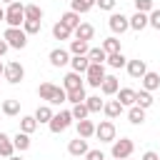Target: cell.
I'll list each match as a JSON object with an SVG mask.
<instances>
[{"label": "cell", "instance_id": "1", "mask_svg": "<svg viewBox=\"0 0 160 160\" xmlns=\"http://www.w3.org/2000/svg\"><path fill=\"white\" fill-rule=\"evenodd\" d=\"M5 22L8 28H20L25 22V5L22 2H10L5 10Z\"/></svg>", "mask_w": 160, "mask_h": 160}, {"label": "cell", "instance_id": "2", "mask_svg": "<svg viewBox=\"0 0 160 160\" xmlns=\"http://www.w3.org/2000/svg\"><path fill=\"white\" fill-rule=\"evenodd\" d=\"M2 40H5L10 48H15V50H22V48L28 45V35H25L22 28H8V30L2 32Z\"/></svg>", "mask_w": 160, "mask_h": 160}, {"label": "cell", "instance_id": "3", "mask_svg": "<svg viewBox=\"0 0 160 160\" xmlns=\"http://www.w3.org/2000/svg\"><path fill=\"white\" fill-rule=\"evenodd\" d=\"M75 118H72V112L70 110H60V112H55L52 115V120H50V132H55V135H60L62 130H68L70 128V122H72Z\"/></svg>", "mask_w": 160, "mask_h": 160}, {"label": "cell", "instance_id": "4", "mask_svg": "<svg viewBox=\"0 0 160 160\" xmlns=\"http://www.w3.org/2000/svg\"><path fill=\"white\" fill-rule=\"evenodd\" d=\"M132 150H135V142L130 140V138H120V140H115L112 142V158L115 160H128L130 155H132Z\"/></svg>", "mask_w": 160, "mask_h": 160}, {"label": "cell", "instance_id": "5", "mask_svg": "<svg viewBox=\"0 0 160 160\" xmlns=\"http://www.w3.org/2000/svg\"><path fill=\"white\" fill-rule=\"evenodd\" d=\"M115 135H118V130H115L112 120H100V125H95V138L100 142H115Z\"/></svg>", "mask_w": 160, "mask_h": 160}, {"label": "cell", "instance_id": "6", "mask_svg": "<svg viewBox=\"0 0 160 160\" xmlns=\"http://www.w3.org/2000/svg\"><path fill=\"white\" fill-rule=\"evenodd\" d=\"M22 78H25V68H22L18 60H12V62H8V65H5V80H8L10 85L22 82Z\"/></svg>", "mask_w": 160, "mask_h": 160}, {"label": "cell", "instance_id": "7", "mask_svg": "<svg viewBox=\"0 0 160 160\" xmlns=\"http://www.w3.org/2000/svg\"><path fill=\"white\" fill-rule=\"evenodd\" d=\"M85 80H88L90 88H100L102 80H105V65H95V62H90V68H88V72H85Z\"/></svg>", "mask_w": 160, "mask_h": 160}, {"label": "cell", "instance_id": "8", "mask_svg": "<svg viewBox=\"0 0 160 160\" xmlns=\"http://www.w3.org/2000/svg\"><path fill=\"white\" fill-rule=\"evenodd\" d=\"M108 25H110V30L115 35H122L125 30H130V18H125L122 12H112L110 20H108Z\"/></svg>", "mask_w": 160, "mask_h": 160}, {"label": "cell", "instance_id": "9", "mask_svg": "<svg viewBox=\"0 0 160 160\" xmlns=\"http://www.w3.org/2000/svg\"><path fill=\"white\" fill-rule=\"evenodd\" d=\"M128 75L132 78V80H142V75L148 72V62L145 60H140V58H135V60H128Z\"/></svg>", "mask_w": 160, "mask_h": 160}, {"label": "cell", "instance_id": "10", "mask_svg": "<svg viewBox=\"0 0 160 160\" xmlns=\"http://www.w3.org/2000/svg\"><path fill=\"white\" fill-rule=\"evenodd\" d=\"M68 62H70V50H65V48L50 50V65H52V68H62V65H68Z\"/></svg>", "mask_w": 160, "mask_h": 160}, {"label": "cell", "instance_id": "11", "mask_svg": "<svg viewBox=\"0 0 160 160\" xmlns=\"http://www.w3.org/2000/svg\"><path fill=\"white\" fill-rule=\"evenodd\" d=\"M88 150H90V148H88V140H85V138H75V140L68 142V152L75 155V158H85Z\"/></svg>", "mask_w": 160, "mask_h": 160}, {"label": "cell", "instance_id": "12", "mask_svg": "<svg viewBox=\"0 0 160 160\" xmlns=\"http://www.w3.org/2000/svg\"><path fill=\"white\" fill-rule=\"evenodd\" d=\"M118 90H120L118 78H115V75H105V80H102V85H100V92L110 98V95H118Z\"/></svg>", "mask_w": 160, "mask_h": 160}, {"label": "cell", "instance_id": "13", "mask_svg": "<svg viewBox=\"0 0 160 160\" xmlns=\"http://www.w3.org/2000/svg\"><path fill=\"white\" fill-rule=\"evenodd\" d=\"M70 68H72V72H80V75H85V72H88V68H90V60H88V55H72V58H70Z\"/></svg>", "mask_w": 160, "mask_h": 160}, {"label": "cell", "instance_id": "14", "mask_svg": "<svg viewBox=\"0 0 160 160\" xmlns=\"http://www.w3.org/2000/svg\"><path fill=\"white\" fill-rule=\"evenodd\" d=\"M122 110H125V108L120 105V100H118V98H115V100H108V102H105V108H102V112L108 115V120L120 118V115H122Z\"/></svg>", "mask_w": 160, "mask_h": 160}, {"label": "cell", "instance_id": "15", "mask_svg": "<svg viewBox=\"0 0 160 160\" xmlns=\"http://www.w3.org/2000/svg\"><path fill=\"white\" fill-rule=\"evenodd\" d=\"M12 152H15V145H12V138L8 135V132H0V158H12Z\"/></svg>", "mask_w": 160, "mask_h": 160}, {"label": "cell", "instance_id": "16", "mask_svg": "<svg viewBox=\"0 0 160 160\" xmlns=\"http://www.w3.org/2000/svg\"><path fill=\"white\" fill-rule=\"evenodd\" d=\"M62 88L70 92V90H78V88H85L82 85V78H80V72H68L65 78H62Z\"/></svg>", "mask_w": 160, "mask_h": 160}, {"label": "cell", "instance_id": "17", "mask_svg": "<svg viewBox=\"0 0 160 160\" xmlns=\"http://www.w3.org/2000/svg\"><path fill=\"white\" fill-rule=\"evenodd\" d=\"M158 88H160V75L152 72V70H148V72L142 75V90L152 92V90H158Z\"/></svg>", "mask_w": 160, "mask_h": 160}, {"label": "cell", "instance_id": "18", "mask_svg": "<svg viewBox=\"0 0 160 160\" xmlns=\"http://www.w3.org/2000/svg\"><path fill=\"white\" fill-rule=\"evenodd\" d=\"M118 100H120L122 108H132L135 105V90L132 88H120L118 90Z\"/></svg>", "mask_w": 160, "mask_h": 160}, {"label": "cell", "instance_id": "19", "mask_svg": "<svg viewBox=\"0 0 160 160\" xmlns=\"http://www.w3.org/2000/svg\"><path fill=\"white\" fill-rule=\"evenodd\" d=\"M92 35H95V28H92L90 22H80V25L75 28V38H78V40H85V42H88V40H92Z\"/></svg>", "mask_w": 160, "mask_h": 160}, {"label": "cell", "instance_id": "20", "mask_svg": "<svg viewBox=\"0 0 160 160\" xmlns=\"http://www.w3.org/2000/svg\"><path fill=\"white\" fill-rule=\"evenodd\" d=\"M55 92H58V85H52V82H42V85L38 88V95H40V100H45V102H52Z\"/></svg>", "mask_w": 160, "mask_h": 160}, {"label": "cell", "instance_id": "21", "mask_svg": "<svg viewBox=\"0 0 160 160\" xmlns=\"http://www.w3.org/2000/svg\"><path fill=\"white\" fill-rule=\"evenodd\" d=\"M152 102H155V100H152V92H148V90H135V105H138V108L148 110Z\"/></svg>", "mask_w": 160, "mask_h": 160}, {"label": "cell", "instance_id": "22", "mask_svg": "<svg viewBox=\"0 0 160 160\" xmlns=\"http://www.w3.org/2000/svg\"><path fill=\"white\" fill-rule=\"evenodd\" d=\"M0 110H2V115H8V118H15V115L20 112V100H15V98H10V100H2Z\"/></svg>", "mask_w": 160, "mask_h": 160}, {"label": "cell", "instance_id": "23", "mask_svg": "<svg viewBox=\"0 0 160 160\" xmlns=\"http://www.w3.org/2000/svg\"><path fill=\"white\" fill-rule=\"evenodd\" d=\"M95 135V122L92 120H78V138H92Z\"/></svg>", "mask_w": 160, "mask_h": 160}, {"label": "cell", "instance_id": "24", "mask_svg": "<svg viewBox=\"0 0 160 160\" xmlns=\"http://www.w3.org/2000/svg\"><path fill=\"white\" fill-rule=\"evenodd\" d=\"M148 25H150V20H148L145 12H135V15L130 18V30H138V32H140V30H145Z\"/></svg>", "mask_w": 160, "mask_h": 160}, {"label": "cell", "instance_id": "25", "mask_svg": "<svg viewBox=\"0 0 160 160\" xmlns=\"http://www.w3.org/2000/svg\"><path fill=\"white\" fill-rule=\"evenodd\" d=\"M88 60H90V62H95V65H105V62H108V52H105L102 48H90Z\"/></svg>", "mask_w": 160, "mask_h": 160}, {"label": "cell", "instance_id": "26", "mask_svg": "<svg viewBox=\"0 0 160 160\" xmlns=\"http://www.w3.org/2000/svg\"><path fill=\"white\" fill-rule=\"evenodd\" d=\"M52 115H55V112H52L50 105H38V110H35V120H38V122H48V125H50Z\"/></svg>", "mask_w": 160, "mask_h": 160}, {"label": "cell", "instance_id": "27", "mask_svg": "<svg viewBox=\"0 0 160 160\" xmlns=\"http://www.w3.org/2000/svg\"><path fill=\"white\" fill-rule=\"evenodd\" d=\"M35 130H38V120H35V115H25V118H20V132L32 135Z\"/></svg>", "mask_w": 160, "mask_h": 160}, {"label": "cell", "instance_id": "28", "mask_svg": "<svg viewBox=\"0 0 160 160\" xmlns=\"http://www.w3.org/2000/svg\"><path fill=\"white\" fill-rule=\"evenodd\" d=\"M12 145H15V150H18V152H25V150L30 148V135L18 130V135L12 138Z\"/></svg>", "mask_w": 160, "mask_h": 160}, {"label": "cell", "instance_id": "29", "mask_svg": "<svg viewBox=\"0 0 160 160\" xmlns=\"http://www.w3.org/2000/svg\"><path fill=\"white\" fill-rule=\"evenodd\" d=\"M60 22H62V25H68V28H70V30L75 32V28L80 25V15H78L75 10H68V12H65V15L60 18Z\"/></svg>", "mask_w": 160, "mask_h": 160}, {"label": "cell", "instance_id": "30", "mask_svg": "<svg viewBox=\"0 0 160 160\" xmlns=\"http://www.w3.org/2000/svg\"><path fill=\"white\" fill-rule=\"evenodd\" d=\"M70 35H72V30L68 25H62V22H55L52 25V38L55 40H70Z\"/></svg>", "mask_w": 160, "mask_h": 160}, {"label": "cell", "instance_id": "31", "mask_svg": "<svg viewBox=\"0 0 160 160\" xmlns=\"http://www.w3.org/2000/svg\"><path fill=\"white\" fill-rule=\"evenodd\" d=\"M90 52V45L85 40H70V55H88Z\"/></svg>", "mask_w": 160, "mask_h": 160}, {"label": "cell", "instance_id": "32", "mask_svg": "<svg viewBox=\"0 0 160 160\" xmlns=\"http://www.w3.org/2000/svg\"><path fill=\"white\" fill-rule=\"evenodd\" d=\"M128 120H130L132 125H142V122H145V110L138 108V105H132V108L128 110Z\"/></svg>", "mask_w": 160, "mask_h": 160}, {"label": "cell", "instance_id": "33", "mask_svg": "<svg viewBox=\"0 0 160 160\" xmlns=\"http://www.w3.org/2000/svg\"><path fill=\"white\" fill-rule=\"evenodd\" d=\"M25 20H40V22H42V8L35 5V2L25 5Z\"/></svg>", "mask_w": 160, "mask_h": 160}, {"label": "cell", "instance_id": "34", "mask_svg": "<svg viewBox=\"0 0 160 160\" xmlns=\"http://www.w3.org/2000/svg\"><path fill=\"white\" fill-rule=\"evenodd\" d=\"M70 5H72V10H75L78 15H82V12H90V10L95 8V0H72Z\"/></svg>", "mask_w": 160, "mask_h": 160}, {"label": "cell", "instance_id": "35", "mask_svg": "<svg viewBox=\"0 0 160 160\" xmlns=\"http://www.w3.org/2000/svg\"><path fill=\"white\" fill-rule=\"evenodd\" d=\"M100 48H102L108 55H112V52H122V50H120V40H118V38H105Z\"/></svg>", "mask_w": 160, "mask_h": 160}, {"label": "cell", "instance_id": "36", "mask_svg": "<svg viewBox=\"0 0 160 160\" xmlns=\"http://www.w3.org/2000/svg\"><path fill=\"white\" fill-rule=\"evenodd\" d=\"M85 105H88V110H90V115H92V112H100V110L105 108V100H100V95H90V98L85 100Z\"/></svg>", "mask_w": 160, "mask_h": 160}, {"label": "cell", "instance_id": "37", "mask_svg": "<svg viewBox=\"0 0 160 160\" xmlns=\"http://www.w3.org/2000/svg\"><path fill=\"white\" fill-rule=\"evenodd\" d=\"M108 65L118 70V68H125V65H128V60H125V55H122V52H112V55H108Z\"/></svg>", "mask_w": 160, "mask_h": 160}, {"label": "cell", "instance_id": "38", "mask_svg": "<svg viewBox=\"0 0 160 160\" xmlns=\"http://www.w3.org/2000/svg\"><path fill=\"white\" fill-rule=\"evenodd\" d=\"M88 100V95H85V88H78V90H70L68 92V102H72V105H78V102H85Z\"/></svg>", "mask_w": 160, "mask_h": 160}, {"label": "cell", "instance_id": "39", "mask_svg": "<svg viewBox=\"0 0 160 160\" xmlns=\"http://www.w3.org/2000/svg\"><path fill=\"white\" fill-rule=\"evenodd\" d=\"M72 118L75 120H88V115H90V110H88V105L85 102H78V105H72Z\"/></svg>", "mask_w": 160, "mask_h": 160}, {"label": "cell", "instance_id": "40", "mask_svg": "<svg viewBox=\"0 0 160 160\" xmlns=\"http://www.w3.org/2000/svg\"><path fill=\"white\" fill-rule=\"evenodd\" d=\"M22 30H25V35H38L40 32V20H25Z\"/></svg>", "mask_w": 160, "mask_h": 160}, {"label": "cell", "instance_id": "41", "mask_svg": "<svg viewBox=\"0 0 160 160\" xmlns=\"http://www.w3.org/2000/svg\"><path fill=\"white\" fill-rule=\"evenodd\" d=\"M155 8H152V0H135V12H145L150 15Z\"/></svg>", "mask_w": 160, "mask_h": 160}, {"label": "cell", "instance_id": "42", "mask_svg": "<svg viewBox=\"0 0 160 160\" xmlns=\"http://www.w3.org/2000/svg\"><path fill=\"white\" fill-rule=\"evenodd\" d=\"M148 20H150V28H155V30H160V10L155 8L150 15H148Z\"/></svg>", "mask_w": 160, "mask_h": 160}, {"label": "cell", "instance_id": "43", "mask_svg": "<svg viewBox=\"0 0 160 160\" xmlns=\"http://www.w3.org/2000/svg\"><path fill=\"white\" fill-rule=\"evenodd\" d=\"M115 2H118V0H95V5H98L100 10H112Z\"/></svg>", "mask_w": 160, "mask_h": 160}, {"label": "cell", "instance_id": "44", "mask_svg": "<svg viewBox=\"0 0 160 160\" xmlns=\"http://www.w3.org/2000/svg\"><path fill=\"white\" fill-rule=\"evenodd\" d=\"M85 160H105V152L102 150H88Z\"/></svg>", "mask_w": 160, "mask_h": 160}, {"label": "cell", "instance_id": "45", "mask_svg": "<svg viewBox=\"0 0 160 160\" xmlns=\"http://www.w3.org/2000/svg\"><path fill=\"white\" fill-rule=\"evenodd\" d=\"M140 160H160V155L155 152V150H148V152H142V158Z\"/></svg>", "mask_w": 160, "mask_h": 160}, {"label": "cell", "instance_id": "46", "mask_svg": "<svg viewBox=\"0 0 160 160\" xmlns=\"http://www.w3.org/2000/svg\"><path fill=\"white\" fill-rule=\"evenodd\" d=\"M8 50H10V45H8V42H5V40H0V58H2V55H5V52H8Z\"/></svg>", "mask_w": 160, "mask_h": 160}, {"label": "cell", "instance_id": "47", "mask_svg": "<svg viewBox=\"0 0 160 160\" xmlns=\"http://www.w3.org/2000/svg\"><path fill=\"white\" fill-rule=\"evenodd\" d=\"M2 20H5V10L0 8V22H2Z\"/></svg>", "mask_w": 160, "mask_h": 160}, {"label": "cell", "instance_id": "48", "mask_svg": "<svg viewBox=\"0 0 160 160\" xmlns=\"http://www.w3.org/2000/svg\"><path fill=\"white\" fill-rule=\"evenodd\" d=\"M0 75H5V65L2 62H0Z\"/></svg>", "mask_w": 160, "mask_h": 160}, {"label": "cell", "instance_id": "49", "mask_svg": "<svg viewBox=\"0 0 160 160\" xmlns=\"http://www.w3.org/2000/svg\"><path fill=\"white\" fill-rule=\"evenodd\" d=\"M8 160H22V158H20V155H12V158H8Z\"/></svg>", "mask_w": 160, "mask_h": 160}, {"label": "cell", "instance_id": "50", "mask_svg": "<svg viewBox=\"0 0 160 160\" xmlns=\"http://www.w3.org/2000/svg\"><path fill=\"white\" fill-rule=\"evenodd\" d=\"M0 2H8V5H10V2H18V0H0Z\"/></svg>", "mask_w": 160, "mask_h": 160}, {"label": "cell", "instance_id": "51", "mask_svg": "<svg viewBox=\"0 0 160 160\" xmlns=\"http://www.w3.org/2000/svg\"><path fill=\"white\" fill-rule=\"evenodd\" d=\"M68 2H72V0H68Z\"/></svg>", "mask_w": 160, "mask_h": 160}, {"label": "cell", "instance_id": "52", "mask_svg": "<svg viewBox=\"0 0 160 160\" xmlns=\"http://www.w3.org/2000/svg\"><path fill=\"white\" fill-rule=\"evenodd\" d=\"M128 160H132V158H128Z\"/></svg>", "mask_w": 160, "mask_h": 160}]
</instances>
